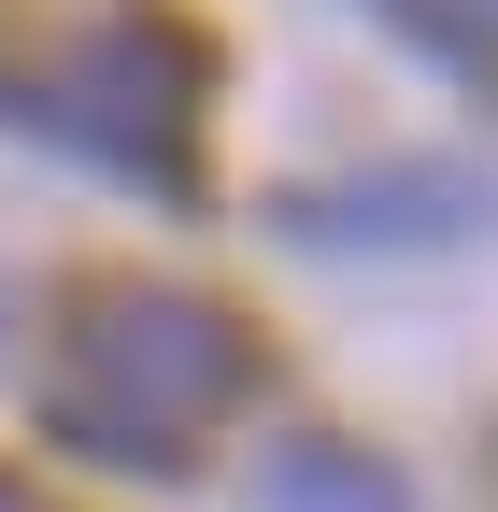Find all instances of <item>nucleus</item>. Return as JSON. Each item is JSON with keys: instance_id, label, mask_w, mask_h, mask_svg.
I'll return each instance as SVG.
<instances>
[{"instance_id": "nucleus-1", "label": "nucleus", "mask_w": 498, "mask_h": 512, "mask_svg": "<svg viewBox=\"0 0 498 512\" xmlns=\"http://www.w3.org/2000/svg\"><path fill=\"white\" fill-rule=\"evenodd\" d=\"M257 384H271V342L214 285L86 271L43 328V441L100 470H185V441L228 427Z\"/></svg>"}, {"instance_id": "nucleus-3", "label": "nucleus", "mask_w": 498, "mask_h": 512, "mask_svg": "<svg viewBox=\"0 0 498 512\" xmlns=\"http://www.w3.org/2000/svg\"><path fill=\"white\" fill-rule=\"evenodd\" d=\"M271 228H285V242H314V256H356V242H385V256H413V242H470V228H498V171H484V157L328 171V185H285Z\"/></svg>"}, {"instance_id": "nucleus-4", "label": "nucleus", "mask_w": 498, "mask_h": 512, "mask_svg": "<svg viewBox=\"0 0 498 512\" xmlns=\"http://www.w3.org/2000/svg\"><path fill=\"white\" fill-rule=\"evenodd\" d=\"M257 512H413L399 456H370V441H271V470H257Z\"/></svg>"}, {"instance_id": "nucleus-6", "label": "nucleus", "mask_w": 498, "mask_h": 512, "mask_svg": "<svg viewBox=\"0 0 498 512\" xmlns=\"http://www.w3.org/2000/svg\"><path fill=\"white\" fill-rule=\"evenodd\" d=\"M0 512H57V498H29V484H15V470H0Z\"/></svg>"}, {"instance_id": "nucleus-2", "label": "nucleus", "mask_w": 498, "mask_h": 512, "mask_svg": "<svg viewBox=\"0 0 498 512\" xmlns=\"http://www.w3.org/2000/svg\"><path fill=\"white\" fill-rule=\"evenodd\" d=\"M0 114L29 143L86 157L143 200H200V114H214V43L171 0H114V15L57 43H0Z\"/></svg>"}, {"instance_id": "nucleus-5", "label": "nucleus", "mask_w": 498, "mask_h": 512, "mask_svg": "<svg viewBox=\"0 0 498 512\" xmlns=\"http://www.w3.org/2000/svg\"><path fill=\"white\" fill-rule=\"evenodd\" d=\"M427 72H456L470 100H498V0H370Z\"/></svg>"}]
</instances>
